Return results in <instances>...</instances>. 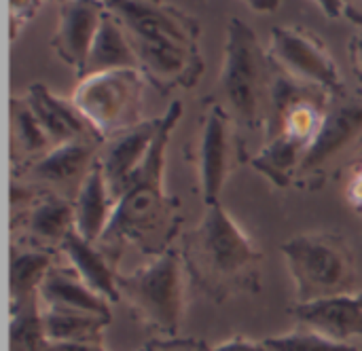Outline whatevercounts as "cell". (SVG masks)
Instances as JSON below:
<instances>
[{"instance_id":"4fadbf2b","label":"cell","mask_w":362,"mask_h":351,"mask_svg":"<svg viewBox=\"0 0 362 351\" xmlns=\"http://www.w3.org/2000/svg\"><path fill=\"white\" fill-rule=\"evenodd\" d=\"M159 127H161V117L142 121L140 125L104 140L98 163L102 165L106 184L115 201L121 199L129 180L144 165L151 146L159 133Z\"/></svg>"},{"instance_id":"d6a6232c","label":"cell","mask_w":362,"mask_h":351,"mask_svg":"<svg viewBox=\"0 0 362 351\" xmlns=\"http://www.w3.org/2000/svg\"><path fill=\"white\" fill-rule=\"evenodd\" d=\"M248 6H252V11L257 13H269V11H276L280 2L278 0H248Z\"/></svg>"},{"instance_id":"f1b7e54d","label":"cell","mask_w":362,"mask_h":351,"mask_svg":"<svg viewBox=\"0 0 362 351\" xmlns=\"http://www.w3.org/2000/svg\"><path fill=\"white\" fill-rule=\"evenodd\" d=\"M346 201L354 212L362 216V155L361 159L350 167V176L346 182Z\"/></svg>"},{"instance_id":"1f68e13d","label":"cell","mask_w":362,"mask_h":351,"mask_svg":"<svg viewBox=\"0 0 362 351\" xmlns=\"http://www.w3.org/2000/svg\"><path fill=\"white\" fill-rule=\"evenodd\" d=\"M47 351H106L104 343H49Z\"/></svg>"},{"instance_id":"d4e9b609","label":"cell","mask_w":362,"mask_h":351,"mask_svg":"<svg viewBox=\"0 0 362 351\" xmlns=\"http://www.w3.org/2000/svg\"><path fill=\"white\" fill-rule=\"evenodd\" d=\"M45 333L49 343H104V328L110 320L89 314L45 311Z\"/></svg>"},{"instance_id":"cb8c5ba5","label":"cell","mask_w":362,"mask_h":351,"mask_svg":"<svg viewBox=\"0 0 362 351\" xmlns=\"http://www.w3.org/2000/svg\"><path fill=\"white\" fill-rule=\"evenodd\" d=\"M40 297L8 305V351H47Z\"/></svg>"},{"instance_id":"8fae6325","label":"cell","mask_w":362,"mask_h":351,"mask_svg":"<svg viewBox=\"0 0 362 351\" xmlns=\"http://www.w3.org/2000/svg\"><path fill=\"white\" fill-rule=\"evenodd\" d=\"M104 4L119 17L129 36V42L202 47L199 21L170 2L108 0Z\"/></svg>"},{"instance_id":"7c38bea8","label":"cell","mask_w":362,"mask_h":351,"mask_svg":"<svg viewBox=\"0 0 362 351\" xmlns=\"http://www.w3.org/2000/svg\"><path fill=\"white\" fill-rule=\"evenodd\" d=\"M104 142H72L53 148L45 157L13 169V180L40 193L74 201L98 163Z\"/></svg>"},{"instance_id":"9a60e30c","label":"cell","mask_w":362,"mask_h":351,"mask_svg":"<svg viewBox=\"0 0 362 351\" xmlns=\"http://www.w3.org/2000/svg\"><path fill=\"white\" fill-rule=\"evenodd\" d=\"M104 13V2L70 0L59 4V21L55 34L51 36V47L64 64L76 70V74L89 57Z\"/></svg>"},{"instance_id":"f546056e","label":"cell","mask_w":362,"mask_h":351,"mask_svg":"<svg viewBox=\"0 0 362 351\" xmlns=\"http://www.w3.org/2000/svg\"><path fill=\"white\" fill-rule=\"evenodd\" d=\"M210 351H267V347L263 341H252L248 337H233L225 343L210 347Z\"/></svg>"},{"instance_id":"2e32d148","label":"cell","mask_w":362,"mask_h":351,"mask_svg":"<svg viewBox=\"0 0 362 351\" xmlns=\"http://www.w3.org/2000/svg\"><path fill=\"white\" fill-rule=\"evenodd\" d=\"M23 97L53 142V148L72 142H104V138L95 131V127L85 119L72 100H64L51 93L42 83L30 85Z\"/></svg>"},{"instance_id":"7a4b0ae2","label":"cell","mask_w":362,"mask_h":351,"mask_svg":"<svg viewBox=\"0 0 362 351\" xmlns=\"http://www.w3.org/2000/svg\"><path fill=\"white\" fill-rule=\"evenodd\" d=\"M180 254L193 288L216 305L257 297L263 288V254L221 203L206 206L202 222L185 235Z\"/></svg>"},{"instance_id":"5bb4252c","label":"cell","mask_w":362,"mask_h":351,"mask_svg":"<svg viewBox=\"0 0 362 351\" xmlns=\"http://www.w3.org/2000/svg\"><path fill=\"white\" fill-rule=\"evenodd\" d=\"M17 216V244L57 254L64 239L74 231V201L42 193Z\"/></svg>"},{"instance_id":"9c48e42d","label":"cell","mask_w":362,"mask_h":351,"mask_svg":"<svg viewBox=\"0 0 362 351\" xmlns=\"http://www.w3.org/2000/svg\"><path fill=\"white\" fill-rule=\"evenodd\" d=\"M267 55L278 72L297 83L327 89L333 95L346 93V85L333 55L329 53L325 40L310 30L276 25L269 36Z\"/></svg>"},{"instance_id":"8992f818","label":"cell","mask_w":362,"mask_h":351,"mask_svg":"<svg viewBox=\"0 0 362 351\" xmlns=\"http://www.w3.org/2000/svg\"><path fill=\"white\" fill-rule=\"evenodd\" d=\"M362 146V97L352 93L335 95L322 127L301 159L295 186L318 191L333 180L344 167H352Z\"/></svg>"},{"instance_id":"52a82bcc","label":"cell","mask_w":362,"mask_h":351,"mask_svg":"<svg viewBox=\"0 0 362 351\" xmlns=\"http://www.w3.org/2000/svg\"><path fill=\"white\" fill-rule=\"evenodd\" d=\"M333 97L327 89L297 83L276 70L265 142H276L305 155L322 127Z\"/></svg>"},{"instance_id":"ba28073f","label":"cell","mask_w":362,"mask_h":351,"mask_svg":"<svg viewBox=\"0 0 362 351\" xmlns=\"http://www.w3.org/2000/svg\"><path fill=\"white\" fill-rule=\"evenodd\" d=\"M144 83L146 81L140 70L95 74L78 83L72 102L95 131L108 140L142 123L140 112Z\"/></svg>"},{"instance_id":"5b68a950","label":"cell","mask_w":362,"mask_h":351,"mask_svg":"<svg viewBox=\"0 0 362 351\" xmlns=\"http://www.w3.org/2000/svg\"><path fill=\"white\" fill-rule=\"evenodd\" d=\"M185 263L180 250H168L134 273H119L121 301L144 326L174 335L185 314Z\"/></svg>"},{"instance_id":"30bf717a","label":"cell","mask_w":362,"mask_h":351,"mask_svg":"<svg viewBox=\"0 0 362 351\" xmlns=\"http://www.w3.org/2000/svg\"><path fill=\"white\" fill-rule=\"evenodd\" d=\"M206 117L202 121L197 142V176L202 199L206 206L221 203V193L233 169L246 161V148L240 140L238 125L216 104L206 102Z\"/></svg>"},{"instance_id":"3957f363","label":"cell","mask_w":362,"mask_h":351,"mask_svg":"<svg viewBox=\"0 0 362 351\" xmlns=\"http://www.w3.org/2000/svg\"><path fill=\"white\" fill-rule=\"evenodd\" d=\"M276 68L257 32L240 17L229 19L225 66L214 93L206 100L221 106L238 127L267 125Z\"/></svg>"},{"instance_id":"ac0fdd59","label":"cell","mask_w":362,"mask_h":351,"mask_svg":"<svg viewBox=\"0 0 362 351\" xmlns=\"http://www.w3.org/2000/svg\"><path fill=\"white\" fill-rule=\"evenodd\" d=\"M299 326L312 328L333 341L350 343V339L362 337V307L354 297L316 301V303H295L288 309Z\"/></svg>"},{"instance_id":"277c9868","label":"cell","mask_w":362,"mask_h":351,"mask_svg":"<svg viewBox=\"0 0 362 351\" xmlns=\"http://www.w3.org/2000/svg\"><path fill=\"white\" fill-rule=\"evenodd\" d=\"M297 288V303H316L354 297L356 256L337 233H305L282 244Z\"/></svg>"},{"instance_id":"d6986e66","label":"cell","mask_w":362,"mask_h":351,"mask_svg":"<svg viewBox=\"0 0 362 351\" xmlns=\"http://www.w3.org/2000/svg\"><path fill=\"white\" fill-rule=\"evenodd\" d=\"M117 70H140L136 51L127 38V32L119 17L106 8L98 36L93 40V47L89 51V57L83 66V70L76 74L81 81L95 76V74H106V72H117Z\"/></svg>"},{"instance_id":"44dd1931","label":"cell","mask_w":362,"mask_h":351,"mask_svg":"<svg viewBox=\"0 0 362 351\" xmlns=\"http://www.w3.org/2000/svg\"><path fill=\"white\" fill-rule=\"evenodd\" d=\"M115 206H117V201L110 195L102 165L95 163L93 169L89 172L78 197L74 199L76 233L91 244H98L110 225V218L115 214Z\"/></svg>"},{"instance_id":"6da1fadb","label":"cell","mask_w":362,"mask_h":351,"mask_svg":"<svg viewBox=\"0 0 362 351\" xmlns=\"http://www.w3.org/2000/svg\"><path fill=\"white\" fill-rule=\"evenodd\" d=\"M182 117V102L174 100L161 114L159 133L140 172L129 180L121 199L115 206L108 229L98 242V248L117 267L125 248H136L146 256H161L172 250V242L185 222L182 203L163 189L165 150L174 127Z\"/></svg>"},{"instance_id":"e0dca14e","label":"cell","mask_w":362,"mask_h":351,"mask_svg":"<svg viewBox=\"0 0 362 351\" xmlns=\"http://www.w3.org/2000/svg\"><path fill=\"white\" fill-rule=\"evenodd\" d=\"M40 305L45 311L64 314H89L112 320L110 303L95 295L76 273L70 263H57L49 269L40 290Z\"/></svg>"},{"instance_id":"603a6c76","label":"cell","mask_w":362,"mask_h":351,"mask_svg":"<svg viewBox=\"0 0 362 351\" xmlns=\"http://www.w3.org/2000/svg\"><path fill=\"white\" fill-rule=\"evenodd\" d=\"M53 265H55V254L17 244V252L13 250V254H11L8 305L36 299L45 278Z\"/></svg>"},{"instance_id":"7402d4cb","label":"cell","mask_w":362,"mask_h":351,"mask_svg":"<svg viewBox=\"0 0 362 351\" xmlns=\"http://www.w3.org/2000/svg\"><path fill=\"white\" fill-rule=\"evenodd\" d=\"M53 150V142L38 123L25 97H11V157L13 169L23 167Z\"/></svg>"},{"instance_id":"4dcf8cb0","label":"cell","mask_w":362,"mask_h":351,"mask_svg":"<svg viewBox=\"0 0 362 351\" xmlns=\"http://www.w3.org/2000/svg\"><path fill=\"white\" fill-rule=\"evenodd\" d=\"M348 53H350V66H352L354 74L361 78L362 83V30L350 38Z\"/></svg>"},{"instance_id":"4316f807","label":"cell","mask_w":362,"mask_h":351,"mask_svg":"<svg viewBox=\"0 0 362 351\" xmlns=\"http://www.w3.org/2000/svg\"><path fill=\"white\" fill-rule=\"evenodd\" d=\"M138 351H210V347L199 339L170 337V339H153L144 343Z\"/></svg>"},{"instance_id":"83f0119b","label":"cell","mask_w":362,"mask_h":351,"mask_svg":"<svg viewBox=\"0 0 362 351\" xmlns=\"http://www.w3.org/2000/svg\"><path fill=\"white\" fill-rule=\"evenodd\" d=\"M8 25H11V40L17 38V34L30 23V19H34V15L38 13L40 2H8Z\"/></svg>"},{"instance_id":"ffe728a7","label":"cell","mask_w":362,"mask_h":351,"mask_svg":"<svg viewBox=\"0 0 362 351\" xmlns=\"http://www.w3.org/2000/svg\"><path fill=\"white\" fill-rule=\"evenodd\" d=\"M59 252L66 256V261L76 269L81 280L95 295L104 297L108 303H119L121 301L119 286H117L119 271L110 263V258L98 248V244H91V242L83 239L74 229L64 239Z\"/></svg>"},{"instance_id":"836d02e7","label":"cell","mask_w":362,"mask_h":351,"mask_svg":"<svg viewBox=\"0 0 362 351\" xmlns=\"http://www.w3.org/2000/svg\"><path fill=\"white\" fill-rule=\"evenodd\" d=\"M354 299H356V303H358V305L362 307V290L358 292V295H354Z\"/></svg>"},{"instance_id":"484cf974","label":"cell","mask_w":362,"mask_h":351,"mask_svg":"<svg viewBox=\"0 0 362 351\" xmlns=\"http://www.w3.org/2000/svg\"><path fill=\"white\" fill-rule=\"evenodd\" d=\"M263 343L267 351H358V347H354L352 343L333 341L305 326H299L288 335L269 337Z\"/></svg>"}]
</instances>
